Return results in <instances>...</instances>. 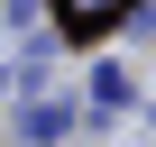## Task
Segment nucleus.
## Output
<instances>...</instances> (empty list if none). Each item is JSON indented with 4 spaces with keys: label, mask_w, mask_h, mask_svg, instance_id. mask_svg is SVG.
Here are the masks:
<instances>
[{
    "label": "nucleus",
    "mask_w": 156,
    "mask_h": 147,
    "mask_svg": "<svg viewBox=\"0 0 156 147\" xmlns=\"http://www.w3.org/2000/svg\"><path fill=\"white\" fill-rule=\"evenodd\" d=\"M55 9H64V28H73V37H92V28H110V19L129 9V0H55Z\"/></svg>",
    "instance_id": "nucleus-1"
}]
</instances>
